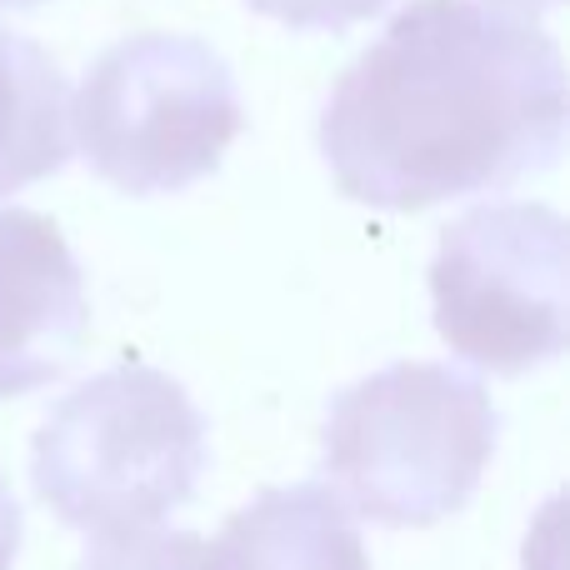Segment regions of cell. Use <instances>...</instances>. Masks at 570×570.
<instances>
[{
	"label": "cell",
	"instance_id": "cell-1",
	"mask_svg": "<svg viewBox=\"0 0 570 570\" xmlns=\"http://www.w3.org/2000/svg\"><path fill=\"white\" fill-rule=\"evenodd\" d=\"M321 156L351 200L425 210L551 170L566 146V60L481 0H411L321 110Z\"/></svg>",
	"mask_w": 570,
	"mask_h": 570
},
{
	"label": "cell",
	"instance_id": "cell-2",
	"mask_svg": "<svg viewBox=\"0 0 570 570\" xmlns=\"http://www.w3.org/2000/svg\"><path fill=\"white\" fill-rule=\"evenodd\" d=\"M206 475V421L186 385L116 365L50 405L30 445L36 495L86 535L160 525Z\"/></svg>",
	"mask_w": 570,
	"mask_h": 570
},
{
	"label": "cell",
	"instance_id": "cell-3",
	"mask_svg": "<svg viewBox=\"0 0 570 570\" xmlns=\"http://www.w3.org/2000/svg\"><path fill=\"white\" fill-rule=\"evenodd\" d=\"M481 381L435 361H395L341 391L325 415V481L375 525H435L475 495L495 455Z\"/></svg>",
	"mask_w": 570,
	"mask_h": 570
},
{
	"label": "cell",
	"instance_id": "cell-4",
	"mask_svg": "<svg viewBox=\"0 0 570 570\" xmlns=\"http://www.w3.org/2000/svg\"><path fill=\"white\" fill-rule=\"evenodd\" d=\"M246 126L230 66L196 36H130L90 60L70 100V140L100 180L166 196L206 180Z\"/></svg>",
	"mask_w": 570,
	"mask_h": 570
},
{
	"label": "cell",
	"instance_id": "cell-5",
	"mask_svg": "<svg viewBox=\"0 0 570 570\" xmlns=\"http://www.w3.org/2000/svg\"><path fill=\"white\" fill-rule=\"evenodd\" d=\"M566 220L551 206H475L431 261L435 331L491 375H525L566 351Z\"/></svg>",
	"mask_w": 570,
	"mask_h": 570
},
{
	"label": "cell",
	"instance_id": "cell-6",
	"mask_svg": "<svg viewBox=\"0 0 570 570\" xmlns=\"http://www.w3.org/2000/svg\"><path fill=\"white\" fill-rule=\"evenodd\" d=\"M86 335V281L56 220L0 210V401L56 381Z\"/></svg>",
	"mask_w": 570,
	"mask_h": 570
},
{
	"label": "cell",
	"instance_id": "cell-7",
	"mask_svg": "<svg viewBox=\"0 0 570 570\" xmlns=\"http://www.w3.org/2000/svg\"><path fill=\"white\" fill-rule=\"evenodd\" d=\"M210 570H371L361 531L325 485H281L240 505L216 541Z\"/></svg>",
	"mask_w": 570,
	"mask_h": 570
},
{
	"label": "cell",
	"instance_id": "cell-8",
	"mask_svg": "<svg viewBox=\"0 0 570 570\" xmlns=\"http://www.w3.org/2000/svg\"><path fill=\"white\" fill-rule=\"evenodd\" d=\"M70 160V90L30 36L0 26V196L56 176Z\"/></svg>",
	"mask_w": 570,
	"mask_h": 570
},
{
	"label": "cell",
	"instance_id": "cell-9",
	"mask_svg": "<svg viewBox=\"0 0 570 570\" xmlns=\"http://www.w3.org/2000/svg\"><path fill=\"white\" fill-rule=\"evenodd\" d=\"M76 570H210V556L206 541L190 531L136 525V531L96 535V546Z\"/></svg>",
	"mask_w": 570,
	"mask_h": 570
},
{
	"label": "cell",
	"instance_id": "cell-10",
	"mask_svg": "<svg viewBox=\"0 0 570 570\" xmlns=\"http://www.w3.org/2000/svg\"><path fill=\"white\" fill-rule=\"evenodd\" d=\"M246 6L291 30H345L381 16L391 0H246Z\"/></svg>",
	"mask_w": 570,
	"mask_h": 570
},
{
	"label": "cell",
	"instance_id": "cell-11",
	"mask_svg": "<svg viewBox=\"0 0 570 570\" xmlns=\"http://www.w3.org/2000/svg\"><path fill=\"white\" fill-rule=\"evenodd\" d=\"M16 551H20V505L10 495V485L0 481V570L16 566Z\"/></svg>",
	"mask_w": 570,
	"mask_h": 570
},
{
	"label": "cell",
	"instance_id": "cell-12",
	"mask_svg": "<svg viewBox=\"0 0 570 570\" xmlns=\"http://www.w3.org/2000/svg\"><path fill=\"white\" fill-rule=\"evenodd\" d=\"M491 6H501V10H515V16H541V10L561 6V0H491Z\"/></svg>",
	"mask_w": 570,
	"mask_h": 570
},
{
	"label": "cell",
	"instance_id": "cell-13",
	"mask_svg": "<svg viewBox=\"0 0 570 570\" xmlns=\"http://www.w3.org/2000/svg\"><path fill=\"white\" fill-rule=\"evenodd\" d=\"M30 6H46V0H0V10H30Z\"/></svg>",
	"mask_w": 570,
	"mask_h": 570
}]
</instances>
